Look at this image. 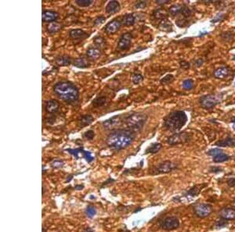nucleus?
Instances as JSON below:
<instances>
[{
	"label": "nucleus",
	"mask_w": 235,
	"mask_h": 232,
	"mask_svg": "<svg viewBox=\"0 0 235 232\" xmlns=\"http://www.w3.org/2000/svg\"><path fill=\"white\" fill-rule=\"evenodd\" d=\"M105 21V17L103 16H99L98 17H96L94 20L93 23L95 25H99V24H102L103 22Z\"/></svg>",
	"instance_id": "45"
},
{
	"label": "nucleus",
	"mask_w": 235,
	"mask_h": 232,
	"mask_svg": "<svg viewBox=\"0 0 235 232\" xmlns=\"http://www.w3.org/2000/svg\"><path fill=\"white\" fill-rule=\"evenodd\" d=\"M227 184H228V185L230 186V187L235 188V178H230V179H228Z\"/></svg>",
	"instance_id": "48"
},
{
	"label": "nucleus",
	"mask_w": 235,
	"mask_h": 232,
	"mask_svg": "<svg viewBox=\"0 0 235 232\" xmlns=\"http://www.w3.org/2000/svg\"><path fill=\"white\" fill-rule=\"evenodd\" d=\"M100 55H101L100 50L97 49V48H96V47H90L86 51V56L90 59H92V60L99 59Z\"/></svg>",
	"instance_id": "19"
},
{
	"label": "nucleus",
	"mask_w": 235,
	"mask_h": 232,
	"mask_svg": "<svg viewBox=\"0 0 235 232\" xmlns=\"http://www.w3.org/2000/svg\"><path fill=\"white\" fill-rule=\"evenodd\" d=\"M72 178H73L72 176H69V177H68V178H67V182H69V181H70V180H71V179H72Z\"/></svg>",
	"instance_id": "52"
},
{
	"label": "nucleus",
	"mask_w": 235,
	"mask_h": 232,
	"mask_svg": "<svg viewBox=\"0 0 235 232\" xmlns=\"http://www.w3.org/2000/svg\"><path fill=\"white\" fill-rule=\"evenodd\" d=\"M235 145V140L233 138L228 137L226 138L223 140L219 141L215 143V146H220V147H226V146H233Z\"/></svg>",
	"instance_id": "25"
},
{
	"label": "nucleus",
	"mask_w": 235,
	"mask_h": 232,
	"mask_svg": "<svg viewBox=\"0 0 235 232\" xmlns=\"http://www.w3.org/2000/svg\"><path fill=\"white\" fill-rule=\"evenodd\" d=\"M84 232H93V230H92V229H90V228H88V229H86V230H85Z\"/></svg>",
	"instance_id": "51"
},
{
	"label": "nucleus",
	"mask_w": 235,
	"mask_h": 232,
	"mask_svg": "<svg viewBox=\"0 0 235 232\" xmlns=\"http://www.w3.org/2000/svg\"><path fill=\"white\" fill-rule=\"evenodd\" d=\"M233 59H234V60H235V56H234V57H233Z\"/></svg>",
	"instance_id": "55"
},
{
	"label": "nucleus",
	"mask_w": 235,
	"mask_h": 232,
	"mask_svg": "<svg viewBox=\"0 0 235 232\" xmlns=\"http://www.w3.org/2000/svg\"><path fill=\"white\" fill-rule=\"evenodd\" d=\"M181 14L183 15L184 17H189L191 15V10L190 9V8L186 7V6H183L182 12H181Z\"/></svg>",
	"instance_id": "42"
},
{
	"label": "nucleus",
	"mask_w": 235,
	"mask_h": 232,
	"mask_svg": "<svg viewBox=\"0 0 235 232\" xmlns=\"http://www.w3.org/2000/svg\"><path fill=\"white\" fill-rule=\"evenodd\" d=\"M176 24L180 27H186L188 25V21L185 19H179L178 20H176Z\"/></svg>",
	"instance_id": "44"
},
{
	"label": "nucleus",
	"mask_w": 235,
	"mask_h": 232,
	"mask_svg": "<svg viewBox=\"0 0 235 232\" xmlns=\"http://www.w3.org/2000/svg\"><path fill=\"white\" fill-rule=\"evenodd\" d=\"M60 29H61V25L59 23H56V22L49 23L46 27L47 31L50 34H55V33L60 31Z\"/></svg>",
	"instance_id": "26"
},
{
	"label": "nucleus",
	"mask_w": 235,
	"mask_h": 232,
	"mask_svg": "<svg viewBox=\"0 0 235 232\" xmlns=\"http://www.w3.org/2000/svg\"><path fill=\"white\" fill-rule=\"evenodd\" d=\"M53 91L58 97L65 102L74 103L78 99V88L69 81H60L53 86Z\"/></svg>",
	"instance_id": "2"
},
{
	"label": "nucleus",
	"mask_w": 235,
	"mask_h": 232,
	"mask_svg": "<svg viewBox=\"0 0 235 232\" xmlns=\"http://www.w3.org/2000/svg\"><path fill=\"white\" fill-rule=\"evenodd\" d=\"M189 140H190V135L186 132H181V133H176L169 137L167 140V142L171 146H175V145L185 143Z\"/></svg>",
	"instance_id": "6"
},
{
	"label": "nucleus",
	"mask_w": 235,
	"mask_h": 232,
	"mask_svg": "<svg viewBox=\"0 0 235 232\" xmlns=\"http://www.w3.org/2000/svg\"><path fill=\"white\" fill-rule=\"evenodd\" d=\"M143 80V76L139 74H135L132 76V83L135 84V85H137L139 84L140 82H142Z\"/></svg>",
	"instance_id": "36"
},
{
	"label": "nucleus",
	"mask_w": 235,
	"mask_h": 232,
	"mask_svg": "<svg viewBox=\"0 0 235 232\" xmlns=\"http://www.w3.org/2000/svg\"><path fill=\"white\" fill-rule=\"evenodd\" d=\"M69 36L72 39H85V38L89 36V34H86L84 31L81 29H73L69 33Z\"/></svg>",
	"instance_id": "14"
},
{
	"label": "nucleus",
	"mask_w": 235,
	"mask_h": 232,
	"mask_svg": "<svg viewBox=\"0 0 235 232\" xmlns=\"http://www.w3.org/2000/svg\"><path fill=\"white\" fill-rule=\"evenodd\" d=\"M76 4L80 7H87L92 3V0H76Z\"/></svg>",
	"instance_id": "34"
},
{
	"label": "nucleus",
	"mask_w": 235,
	"mask_h": 232,
	"mask_svg": "<svg viewBox=\"0 0 235 232\" xmlns=\"http://www.w3.org/2000/svg\"><path fill=\"white\" fill-rule=\"evenodd\" d=\"M94 136H95V134H94L93 131H92V130L87 131L83 135V137L85 139H87V140H92L94 138Z\"/></svg>",
	"instance_id": "41"
},
{
	"label": "nucleus",
	"mask_w": 235,
	"mask_h": 232,
	"mask_svg": "<svg viewBox=\"0 0 235 232\" xmlns=\"http://www.w3.org/2000/svg\"><path fill=\"white\" fill-rule=\"evenodd\" d=\"M42 231H43V232H45V230H44V228H42Z\"/></svg>",
	"instance_id": "54"
},
{
	"label": "nucleus",
	"mask_w": 235,
	"mask_h": 232,
	"mask_svg": "<svg viewBox=\"0 0 235 232\" xmlns=\"http://www.w3.org/2000/svg\"><path fill=\"white\" fill-rule=\"evenodd\" d=\"M153 15H154V16L156 19H159V20L166 19L167 17L166 11L163 9H156V10H154Z\"/></svg>",
	"instance_id": "31"
},
{
	"label": "nucleus",
	"mask_w": 235,
	"mask_h": 232,
	"mask_svg": "<svg viewBox=\"0 0 235 232\" xmlns=\"http://www.w3.org/2000/svg\"><path fill=\"white\" fill-rule=\"evenodd\" d=\"M136 21V17L132 13H128L123 16L121 19V24L125 26H131L135 23Z\"/></svg>",
	"instance_id": "20"
},
{
	"label": "nucleus",
	"mask_w": 235,
	"mask_h": 232,
	"mask_svg": "<svg viewBox=\"0 0 235 232\" xmlns=\"http://www.w3.org/2000/svg\"><path fill=\"white\" fill-rule=\"evenodd\" d=\"M74 66L78 67V68H86V67H89V62L87 61V59L85 58L80 57L78 59H75L73 63Z\"/></svg>",
	"instance_id": "27"
},
{
	"label": "nucleus",
	"mask_w": 235,
	"mask_h": 232,
	"mask_svg": "<svg viewBox=\"0 0 235 232\" xmlns=\"http://www.w3.org/2000/svg\"><path fill=\"white\" fill-rule=\"evenodd\" d=\"M93 43L94 45H96V48L99 49H104L107 43H106V41L104 40V38L101 36H96L93 38Z\"/></svg>",
	"instance_id": "28"
},
{
	"label": "nucleus",
	"mask_w": 235,
	"mask_h": 232,
	"mask_svg": "<svg viewBox=\"0 0 235 232\" xmlns=\"http://www.w3.org/2000/svg\"><path fill=\"white\" fill-rule=\"evenodd\" d=\"M229 74H230V69L228 67H222L215 70L214 73V76L218 79H224L226 77H228Z\"/></svg>",
	"instance_id": "18"
},
{
	"label": "nucleus",
	"mask_w": 235,
	"mask_h": 232,
	"mask_svg": "<svg viewBox=\"0 0 235 232\" xmlns=\"http://www.w3.org/2000/svg\"><path fill=\"white\" fill-rule=\"evenodd\" d=\"M175 168V165L171 161H164L157 165L155 167L151 170V174H167L173 170Z\"/></svg>",
	"instance_id": "5"
},
{
	"label": "nucleus",
	"mask_w": 235,
	"mask_h": 232,
	"mask_svg": "<svg viewBox=\"0 0 235 232\" xmlns=\"http://www.w3.org/2000/svg\"><path fill=\"white\" fill-rule=\"evenodd\" d=\"M121 22L118 20H113L109 22L107 25L105 26V31L107 34H114L117 32L121 27Z\"/></svg>",
	"instance_id": "12"
},
{
	"label": "nucleus",
	"mask_w": 235,
	"mask_h": 232,
	"mask_svg": "<svg viewBox=\"0 0 235 232\" xmlns=\"http://www.w3.org/2000/svg\"><path fill=\"white\" fill-rule=\"evenodd\" d=\"M121 9V5L118 1H110L106 6V12L108 14H114L118 13Z\"/></svg>",
	"instance_id": "15"
},
{
	"label": "nucleus",
	"mask_w": 235,
	"mask_h": 232,
	"mask_svg": "<svg viewBox=\"0 0 235 232\" xmlns=\"http://www.w3.org/2000/svg\"><path fill=\"white\" fill-rule=\"evenodd\" d=\"M229 159H230V157L228 156L227 155L222 153H220V154L217 155V156H214L213 161L215 163H222V162H225V161H227Z\"/></svg>",
	"instance_id": "32"
},
{
	"label": "nucleus",
	"mask_w": 235,
	"mask_h": 232,
	"mask_svg": "<svg viewBox=\"0 0 235 232\" xmlns=\"http://www.w3.org/2000/svg\"><path fill=\"white\" fill-rule=\"evenodd\" d=\"M158 27L161 29V31H164L165 32H169L172 31V23L168 20V19H163L160 22Z\"/></svg>",
	"instance_id": "23"
},
{
	"label": "nucleus",
	"mask_w": 235,
	"mask_h": 232,
	"mask_svg": "<svg viewBox=\"0 0 235 232\" xmlns=\"http://www.w3.org/2000/svg\"><path fill=\"white\" fill-rule=\"evenodd\" d=\"M146 114L142 113H134V114H129L125 119V124L128 129H130L137 132L139 130L143 128L146 121Z\"/></svg>",
	"instance_id": "4"
},
{
	"label": "nucleus",
	"mask_w": 235,
	"mask_h": 232,
	"mask_svg": "<svg viewBox=\"0 0 235 232\" xmlns=\"http://www.w3.org/2000/svg\"><path fill=\"white\" fill-rule=\"evenodd\" d=\"M85 213L89 217H93L96 215V209L92 206H88L85 209Z\"/></svg>",
	"instance_id": "38"
},
{
	"label": "nucleus",
	"mask_w": 235,
	"mask_h": 232,
	"mask_svg": "<svg viewBox=\"0 0 235 232\" xmlns=\"http://www.w3.org/2000/svg\"><path fill=\"white\" fill-rule=\"evenodd\" d=\"M187 121V116L183 111L172 112L168 114L164 121V126L170 132H178Z\"/></svg>",
	"instance_id": "3"
},
{
	"label": "nucleus",
	"mask_w": 235,
	"mask_h": 232,
	"mask_svg": "<svg viewBox=\"0 0 235 232\" xmlns=\"http://www.w3.org/2000/svg\"><path fill=\"white\" fill-rule=\"evenodd\" d=\"M161 227L163 230H172L178 228L179 226V221L178 218L175 216H169L163 220L161 223Z\"/></svg>",
	"instance_id": "7"
},
{
	"label": "nucleus",
	"mask_w": 235,
	"mask_h": 232,
	"mask_svg": "<svg viewBox=\"0 0 235 232\" xmlns=\"http://www.w3.org/2000/svg\"><path fill=\"white\" fill-rule=\"evenodd\" d=\"M92 121H93V117L91 115L81 116L78 119V124H79V126L81 127V128L88 126V125L92 124Z\"/></svg>",
	"instance_id": "21"
},
{
	"label": "nucleus",
	"mask_w": 235,
	"mask_h": 232,
	"mask_svg": "<svg viewBox=\"0 0 235 232\" xmlns=\"http://www.w3.org/2000/svg\"><path fill=\"white\" fill-rule=\"evenodd\" d=\"M60 104L55 99H49L45 103V110L50 114H53L59 110Z\"/></svg>",
	"instance_id": "17"
},
{
	"label": "nucleus",
	"mask_w": 235,
	"mask_h": 232,
	"mask_svg": "<svg viewBox=\"0 0 235 232\" xmlns=\"http://www.w3.org/2000/svg\"><path fill=\"white\" fill-rule=\"evenodd\" d=\"M183 7V6H182V5H173L172 6L170 7L169 10H168V13H169V15H171V16H176V15L181 13Z\"/></svg>",
	"instance_id": "30"
},
{
	"label": "nucleus",
	"mask_w": 235,
	"mask_h": 232,
	"mask_svg": "<svg viewBox=\"0 0 235 232\" xmlns=\"http://www.w3.org/2000/svg\"><path fill=\"white\" fill-rule=\"evenodd\" d=\"M207 185L206 184H201V185H197L193 186V188L189 190L186 193L187 195L190 196H196L199 194V193L201 192V191L203 189V188L206 187Z\"/></svg>",
	"instance_id": "24"
},
{
	"label": "nucleus",
	"mask_w": 235,
	"mask_h": 232,
	"mask_svg": "<svg viewBox=\"0 0 235 232\" xmlns=\"http://www.w3.org/2000/svg\"><path fill=\"white\" fill-rule=\"evenodd\" d=\"M193 86V82L192 80L187 79V80H185V81H183V88H184V89H186V90H190V89H192Z\"/></svg>",
	"instance_id": "35"
},
{
	"label": "nucleus",
	"mask_w": 235,
	"mask_h": 232,
	"mask_svg": "<svg viewBox=\"0 0 235 232\" xmlns=\"http://www.w3.org/2000/svg\"><path fill=\"white\" fill-rule=\"evenodd\" d=\"M136 132L130 129L115 130L109 134L106 139V144L113 149L120 150L128 147L133 142Z\"/></svg>",
	"instance_id": "1"
},
{
	"label": "nucleus",
	"mask_w": 235,
	"mask_h": 232,
	"mask_svg": "<svg viewBox=\"0 0 235 232\" xmlns=\"http://www.w3.org/2000/svg\"><path fill=\"white\" fill-rule=\"evenodd\" d=\"M121 121H122V117L121 115L114 116L107 121H105L103 123V128L107 130H113L118 127V125L121 123Z\"/></svg>",
	"instance_id": "11"
},
{
	"label": "nucleus",
	"mask_w": 235,
	"mask_h": 232,
	"mask_svg": "<svg viewBox=\"0 0 235 232\" xmlns=\"http://www.w3.org/2000/svg\"><path fill=\"white\" fill-rule=\"evenodd\" d=\"M132 36L130 33H125L120 38L118 43V49L119 50H126L129 48L132 41Z\"/></svg>",
	"instance_id": "10"
},
{
	"label": "nucleus",
	"mask_w": 235,
	"mask_h": 232,
	"mask_svg": "<svg viewBox=\"0 0 235 232\" xmlns=\"http://www.w3.org/2000/svg\"><path fill=\"white\" fill-rule=\"evenodd\" d=\"M63 164H64V163L60 160H55L51 163V166L53 168H60L63 167Z\"/></svg>",
	"instance_id": "39"
},
{
	"label": "nucleus",
	"mask_w": 235,
	"mask_h": 232,
	"mask_svg": "<svg viewBox=\"0 0 235 232\" xmlns=\"http://www.w3.org/2000/svg\"><path fill=\"white\" fill-rule=\"evenodd\" d=\"M58 17V13L52 10H43L42 14V19L43 22L52 23L56 20Z\"/></svg>",
	"instance_id": "13"
},
{
	"label": "nucleus",
	"mask_w": 235,
	"mask_h": 232,
	"mask_svg": "<svg viewBox=\"0 0 235 232\" xmlns=\"http://www.w3.org/2000/svg\"><path fill=\"white\" fill-rule=\"evenodd\" d=\"M219 99L214 95H207L200 99V103L204 108L212 109L219 103Z\"/></svg>",
	"instance_id": "8"
},
{
	"label": "nucleus",
	"mask_w": 235,
	"mask_h": 232,
	"mask_svg": "<svg viewBox=\"0 0 235 232\" xmlns=\"http://www.w3.org/2000/svg\"><path fill=\"white\" fill-rule=\"evenodd\" d=\"M174 79V77L172 75H168L164 76V77H163L162 79L161 80V83L162 85H167V84H169V83L172 82Z\"/></svg>",
	"instance_id": "37"
},
{
	"label": "nucleus",
	"mask_w": 235,
	"mask_h": 232,
	"mask_svg": "<svg viewBox=\"0 0 235 232\" xmlns=\"http://www.w3.org/2000/svg\"><path fill=\"white\" fill-rule=\"evenodd\" d=\"M161 147H162V146H161V145L160 144V143H154V144L150 145V146L146 149L145 153H146V154H148V153H156L160 151Z\"/></svg>",
	"instance_id": "29"
},
{
	"label": "nucleus",
	"mask_w": 235,
	"mask_h": 232,
	"mask_svg": "<svg viewBox=\"0 0 235 232\" xmlns=\"http://www.w3.org/2000/svg\"><path fill=\"white\" fill-rule=\"evenodd\" d=\"M55 63H56L58 66H60V67L67 66V65L71 63V59L67 56H60L56 58Z\"/></svg>",
	"instance_id": "22"
},
{
	"label": "nucleus",
	"mask_w": 235,
	"mask_h": 232,
	"mask_svg": "<svg viewBox=\"0 0 235 232\" xmlns=\"http://www.w3.org/2000/svg\"><path fill=\"white\" fill-rule=\"evenodd\" d=\"M179 64H180V67L183 69H188L190 67V63L186 61H180Z\"/></svg>",
	"instance_id": "47"
},
{
	"label": "nucleus",
	"mask_w": 235,
	"mask_h": 232,
	"mask_svg": "<svg viewBox=\"0 0 235 232\" xmlns=\"http://www.w3.org/2000/svg\"><path fill=\"white\" fill-rule=\"evenodd\" d=\"M233 128H234V129H235V124H233Z\"/></svg>",
	"instance_id": "53"
},
{
	"label": "nucleus",
	"mask_w": 235,
	"mask_h": 232,
	"mask_svg": "<svg viewBox=\"0 0 235 232\" xmlns=\"http://www.w3.org/2000/svg\"><path fill=\"white\" fill-rule=\"evenodd\" d=\"M219 215L222 219L226 220H230L235 219V210L230 208H223L219 212Z\"/></svg>",
	"instance_id": "16"
},
{
	"label": "nucleus",
	"mask_w": 235,
	"mask_h": 232,
	"mask_svg": "<svg viewBox=\"0 0 235 232\" xmlns=\"http://www.w3.org/2000/svg\"><path fill=\"white\" fill-rule=\"evenodd\" d=\"M107 101V99L104 96H101V97H98L95 100L92 102V105L96 107H99V106H102L105 104Z\"/></svg>",
	"instance_id": "33"
},
{
	"label": "nucleus",
	"mask_w": 235,
	"mask_h": 232,
	"mask_svg": "<svg viewBox=\"0 0 235 232\" xmlns=\"http://www.w3.org/2000/svg\"><path fill=\"white\" fill-rule=\"evenodd\" d=\"M81 153H82V154H83L84 158L86 160L87 162L89 163V162H91V161H92V160H93V157L92 156L91 153H89V152L85 151L83 149H82V150H81Z\"/></svg>",
	"instance_id": "40"
},
{
	"label": "nucleus",
	"mask_w": 235,
	"mask_h": 232,
	"mask_svg": "<svg viewBox=\"0 0 235 232\" xmlns=\"http://www.w3.org/2000/svg\"><path fill=\"white\" fill-rule=\"evenodd\" d=\"M222 153V152L221 149H210L209 151L208 152V154L209 155V156H212L214 157Z\"/></svg>",
	"instance_id": "43"
},
{
	"label": "nucleus",
	"mask_w": 235,
	"mask_h": 232,
	"mask_svg": "<svg viewBox=\"0 0 235 232\" xmlns=\"http://www.w3.org/2000/svg\"><path fill=\"white\" fill-rule=\"evenodd\" d=\"M168 2H169V1H168V0H165V1H164V0H161V1H156V3L158 4V5H164V4L168 3Z\"/></svg>",
	"instance_id": "49"
},
{
	"label": "nucleus",
	"mask_w": 235,
	"mask_h": 232,
	"mask_svg": "<svg viewBox=\"0 0 235 232\" xmlns=\"http://www.w3.org/2000/svg\"><path fill=\"white\" fill-rule=\"evenodd\" d=\"M146 2H145V1H139V2H137L135 4V7L136 9H143V8L146 7Z\"/></svg>",
	"instance_id": "46"
},
{
	"label": "nucleus",
	"mask_w": 235,
	"mask_h": 232,
	"mask_svg": "<svg viewBox=\"0 0 235 232\" xmlns=\"http://www.w3.org/2000/svg\"><path fill=\"white\" fill-rule=\"evenodd\" d=\"M81 188H83V186H82V185L76 186V189H78V190H81Z\"/></svg>",
	"instance_id": "50"
},
{
	"label": "nucleus",
	"mask_w": 235,
	"mask_h": 232,
	"mask_svg": "<svg viewBox=\"0 0 235 232\" xmlns=\"http://www.w3.org/2000/svg\"><path fill=\"white\" fill-rule=\"evenodd\" d=\"M212 212V207L209 204L201 203L194 207V213L199 217H206Z\"/></svg>",
	"instance_id": "9"
}]
</instances>
